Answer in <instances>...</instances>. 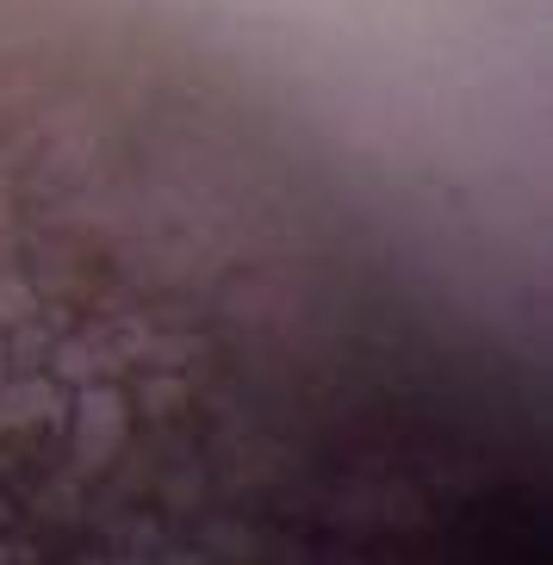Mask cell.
Segmentation results:
<instances>
[{"label":"cell","instance_id":"obj_1","mask_svg":"<svg viewBox=\"0 0 553 565\" xmlns=\"http://www.w3.org/2000/svg\"><path fill=\"white\" fill-rule=\"evenodd\" d=\"M125 435H131V398L118 385H82L68 398V466H75V479L106 472L125 448Z\"/></svg>","mask_w":553,"mask_h":565},{"label":"cell","instance_id":"obj_4","mask_svg":"<svg viewBox=\"0 0 553 565\" xmlns=\"http://www.w3.org/2000/svg\"><path fill=\"white\" fill-rule=\"evenodd\" d=\"M125 565H143V559H125Z\"/></svg>","mask_w":553,"mask_h":565},{"label":"cell","instance_id":"obj_2","mask_svg":"<svg viewBox=\"0 0 553 565\" xmlns=\"http://www.w3.org/2000/svg\"><path fill=\"white\" fill-rule=\"evenodd\" d=\"M68 411V392L51 380L0 385V429H32V423H56Z\"/></svg>","mask_w":553,"mask_h":565},{"label":"cell","instance_id":"obj_3","mask_svg":"<svg viewBox=\"0 0 553 565\" xmlns=\"http://www.w3.org/2000/svg\"><path fill=\"white\" fill-rule=\"evenodd\" d=\"M0 361H7V349H0ZM0 373H7V366H0Z\"/></svg>","mask_w":553,"mask_h":565}]
</instances>
